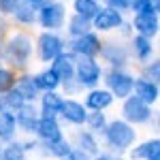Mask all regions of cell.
I'll return each mask as SVG.
<instances>
[{"label":"cell","instance_id":"1","mask_svg":"<svg viewBox=\"0 0 160 160\" xmlns=\"http://www.w3.org/2000/svg\"><path fill=\"white\" fill-rule=\"evenodd\" d=\"M2 58L11 64L13 71H24L32 56V37L26 32H15L2 45Z\"/></svg>","mask_w":160,"mask_h":160},{"label":"cell","instance_id":"2","mask_svg":"<svg viewBox=\"0 0 160 160\" xmlns=\"http://www.w3.org/2000/svg\"><path fill=\"white\" fill-rule=\"evenodd\" d=\"M102 137H105L107 145H109L113 152L122 154V152H128V149L135 145L137 130H135L132 124L124 122V120H113V122L107 124V128H105Z\"/></svg>","mask_w":160,"mask_h":160},{"label":"cell","instance_id":"3","mask_svg":"<svg viewBox=\"0 0 160 160\" xmlns=\"http://www.w3.org/2000/svg\"><path fill=\"white\" fill-rule=\"evenodd\" d=\"M102 79V68L96 58L88 56H75V81L81 86V90L96 88Z\"/></svg>","mask_w":160,"mask_h":160},{"label":"cell","instance_id":"4","mask_svg":"<svg viewBox=\"0 0 160 160\" xmlns=\"http://www.w3.org/2000/svg\"><path fill=\"white\" fill-rule=\"evenodd\" d=\"M37 22L43 30L58 32L64 28V22H66V7L58 0H47L43 7L37 9Z\"/></svg>","mask_w":160,"mask_h":160},{"label":"cell","instance_id":"5","mask_svg":"<svg viewBox=\"0 0 160 160\" xmlns=\"http://www.w3.org/2000/svg\"><path fill=\"white\" fill-rule=\"evenodd\" d=\"M105 88L113 94V98L124 100L126 96L132 94V83H135V75H130L124 68H111L109 73H102Z\"/></svg>","mask_w":160,"mask_h":160},{"label":"cell","instance_id":"6","mask_svg":"<svg viewBox=\"0 0 160 160\" xmlns=\"http://www.w3.org/2000/svg\"><path fill=\"white\" fill-rule=\"evenodd\" d=\"M154 115V111L148 102H143L141 98H137L135 94L126 96L122 105V120L132 126H141V124H148Z\"/></svg>","mask_w":160,"mask_h":160},{"label":"cell","instance_id":"7","mask_svg":"<svg viewBox=\"0 0 160 160\" xmlns=\"http://www.w3.org/2000/svg\"><path fill=\"white\" fill-rule=\"evenodd\" d=\"M64 47H66L64 38L49 30H43L37 38V56L41 62H51L58 53L64 51Z\"/></svg>","mask_w":160,"mask_h":160},{"label":"cell","instance_id":"8","mask_svg":"<svg viewBox=\"0 0 160 160\" xmlns=\"http://www.w3.org/2000/svg\"><path fill=\"white\" fill-rule=\"evenodd\" d=\"M68 51L73 53V56H88V58H96L100 53V47H102V41L96 32H86V34H81V37H75L71 38L68 43Z\"/></svg>","mask_w":160,"mask_h":160},{"label":"cell","instance_id":"9","mask_svg":"<svg viewBox=\"0 0 160 160\" xmlns=\"http://www.w3.org/2000/svg\"><path fill=\"white\" fill-rule=\"evenodd\" d=\"M124 24V15L111 7H100L98 13L92 17V30H98V32H113Z\"/></svg>","mask_w":160,"mask_h":160},{"label":"cell","instance_id":"10","mask_svg":"<svg viewBox=\"0 0 160 160\" xmlns=\"http://www.w3.org/2000/svg\"><path fill=\"white\" fill-rule=\"evenodd\" d=\"M98 56H102L105 62H109L111 68H124V66L128 64V60H130V51H128V47L122 45V43H115V41L102 43Z\"/></svg>","mask_w":160,"mask_h":160},{"label":"cell","instance_id":"11","mask_svg":"<svg viewBox=\"0 0 160 160\" xmlns=\"http://www.w3.org/2000/svg\"><path fill=\"white\" fill-rule=\"evenodd\" d=\"M13 115H15L17 130H22V132H26V135H34L38 118H41V115H38V109L34 107V102H24Z\"/></svg>","mask_w":160,"mask_h":160},{"label":"cell","instance_id":"12","mask_svg":"<svg viewBox=\"0 0 160 160\" xmlns=\"http://www.w3.org/2000/svg\"><path fill=\"white\" fill-rule=\"evenodd\" d=\"M34 135H37L38 143H45L47 145V143H53V141L62 139L64 132H62V126L58 122V118H38Z\"/></svg>","mask_w":160,"mask_h":160},{"label":"cell","instance_id":"13","mask_svg":"<svg viewBox=\"0 0 160 160\" xmlns=\"http://www.w3.org/2000/svg\"><path fill=\"white\" fill-rule=\"evenodd\" d=\"M132 30L141 37L154 38L158 37L160 22H158V13H135L132 17Z\"/></svg>","mask_w":160,"mask_h":160},{"label":"cell","instance_id":"14","mask_svg":"<svg viewBox=\"0 0 160 160\" xmlns=\"http://www.w3.org/2000/svg\"><path fill=\"white\" fill-rule=\"evenodd\" d=\"M86 115H88V109L83 102H79L75 98H64L58 118H62L66 124H73V126H83Z\"/></svg>","mask_w":160,"mask_h":160},{"label":"cell","instance_id":"15","mask_svg":"<svg viewBox=\"0 0 160 160\" xmlns=\"http://www.w3.org/2000/svg\"><path fill=\"white\" fill-rule=\"evenodd\" d=\"M51 68H53V73L58 75L60 86L66 83V81H73L75 79V56L71 53V51L58 53V56L51 60Z\"/></svg>","mask_w":160,"mask_h":160},{"label":"cell","instance_id":"16","mask_svg":"<svg viewBox=\"0 0 160 160\" xmlns=\"http://www.w3.org/2000/svg\"><path fill=\"white\" fill-rule=\"evenodd\" d=\"M132 94L152 107V105H156V102H158L160 90H158V83H156V81H149V79H145V77H135Z\"/></svg>","mask_w":160,"mask_h":160},{"label":"cell","instance_id":"17","mask_svg":"<svg viewBox=\"0 0 160 160\" xmlns=\"http://www.w3.org/2000/svg\"><path fill=\"white\" fill-rule=\"evenodd\" d=\"M113 94H111L107 88H92L90 92L86 94V109L88 111H105V109H109L111 105H113Z\"/></svg>","mask_w":160,"mask_h":160},{"label":"cell","instance_id":"18","mask_svg":"<svg viewBox=\"0 0 160 160\" xmlns=\"http://www.w3.org/2000/svg\"><path fill=\"white\" fill-rule=\"evenodd\" d=\"M71 141V145L77 149H81V152H86L88 156H96L100 152L98 148V139H96V135L94 132H90V130H75L73 139H68Z\"/></svg>","mask_w":160,"mask_h":160},{"label":"cell","instance_id":"19","mask_svg":"<svg viewBox=\"0 0 160 160\" xmlns=\"http://www.w3.org/2000/svg\"><path fill=\"white\" fill-rule=\"evenodd\" d=\"M38 98H41V109H38L41 118H58L60 115L64 98L58 94V90H53V92H41Z\"/></svg>","mask_w":160,"mask_h":160},{"label":"cell","instance_id":"20","mask_svg":"<svg viewBox=\"0 0 160 160\" xmlns=\"http://www.w3.org/2000/svg\"><path fill=\"white\" fill-rule=\"evenodd\" d=\"M128 51H130V56H132L137 62H141V64H143V62L152 60L154 43H152V38H148V37L135 34V37L130 38V47H128Z\"/></svg>","mask_w":160,"mask_h":160},{"label":"cell","instance_id":"21","mask_svg":"<svg viewBox=\"0 0 160 160\" xmlns=\"http://www.w3.org/2000/svg\"><path fill=\"white\" fill-rule=\"evenodd\" d=\"M13 88L22 94V98H24L26 102H34V100L41 96V90L37 88L32 75H19V77H15V86Z\"/></svg>","mask_w":160,"mask_h":160},{"label":"cell","instance_id":"22","mask_svg":"<svg viewBox=\"0 0 160 160\" xmlns=\"http://www.w3.org/2000/svg\"><path fill=\"white\" fill-rule=\"evenodd\" d=\"M152 156H160V139L154 137L149 141H143L135 145L132 149H128V158L130 160H148Z\"/></svg>","mask_w":160,"mask_h":160},{"label":"cell","instance_id":"23","mask_svg":"<svg viewBox=\"0 0 160 160\" xmlns=\"http://www.w3.org/2000/svg\"><path fill=\"white\" fill-rule=\"evenodd\" d=\"M13 19L17 22L19 26H32L37 24V7L30 4L28 0H19L17 7L13 9Z\"/></svg>","mask_w":160,"mask_h":160},{"label":"cell","instance_id":"24","mask_svg":"<svg viewBox=\"0 0 160 160\" xmlns=\"http://www.w3.org/2000/svg\"><path fill=\"white\" fill-rule=\"evenodd\" d=\"M34 77V83L41 92H53V90H58L60 88V79H58V75L53 73V68H43V71H38L37 75H32Z\"/></svg>","mask_w":160,"mask_h":160},{"label":"cell","instance_id":"25","mask_svg":"<svg viewBox=\"0 0 160 160\" xmlns=\"http://www.w3.org/2000/svg\"><path fill=\"white\" fill-rule=\"evenodd\" d=\"M17 135L15 115L11 111H0V143H9Z\"/></svg>","mask_w":160,"mask_h":160},{"label":"cell","instance_id":"26","mask_svg":"<svg viewBox=\"0 0 160 160\" xmlns=\"http://www.w3.org/2000/svg\"><path fill=\"white\" fill-rule=\"evenodd\" d=\"M66 24V30H68V37L75 38V37H81V34H86L92 30V22L86 19V17H81V15H77L73 13L71 17H68V22H64Z\"/></svg>","mask_w":160,"mask_h":160},{"label":"cell","instance_id":"27","mask_svg":"<svg viewBox=\"0 0 160 160\" xmlns=\"http://www.w3.org/2000/svg\"><path fill=\"white\" fill-rule=\"evenodd\" d=\"M43 148H45V156H51V158L56 160H62L68 156V152L73 149V145H71V141L66 139V137H62V139H58V141H53V143H43Z\"/></svg>","mask_w":160,"mask_h":160},{"label":"cell","instance_id":"28","mask_svg":"<svg viewBox=\"0 0 160 160\" xmlns=\"http://www.w3.org/2000/svg\"><path fill=\"white\" fill-rule=\"evenodd\" d=\"M0 160H28V152L24 149L22 141L13 139L9 143H4V148L0 149Z\"/></svg>","mask_w":160,"mask_h":160},{"label":"cell","instance_id":"29","mask_svg":"<svg viewBox=\"0 0 160 160\" xmlns=\"http://www.w3.org/2000/svg\"><path fill=\"white\" fill-rule=\"evenodd\" d=\"M83 124L88 126L90 132H94V135H102L105 128H107V124H109V120H107V115H105L102 111H88L86 122H83Z\"/></svg>","mask_w":160,"mask_h":160},{"label":"cell","instance_id":"30","mask_svg":"<svg viewBox=\"0 0 160 160\" xmlns=\"http://www.w3.org/2000/svg\"><path fill=\"white\" fill-rule=\"evenodd\" d=\"M100 9V2L98 0H73V11L81 17H86L92 22V17L98 13Z\"/></svg>","mask_w":160,"mask_h":160},{"label":"cell","instance_id":"31","mask_svg":"<svg viewBox=\"0 0 160 160\" xmlns=\"http://www.w3.org/2000/svg\"><path fill=\"white\" fill-rule=\"evenodd\" d=\"M2 96H4V109L11 111V113H15V111H17V109H19V107L26 102V100L22 98V94H19L15 88L7 90V92H2Z\"/></svg>","mask_w":160,"mask_h":160},{"label":"cell","instance_id":"32","mask_svg":"<svg viewBox=\"0 0 160 160\" xmlns=\"http://www.w3.org/2000/svg\"><path fill=\"white\" fill-rule=\"evenodd\" d=\"M130 11L135 13H158V0H130Z\"/></svg>","mask_w":160,"mask_h":160},{"label":"cell","instance_id":"33","mask_svg":"<svg viewBox=\"0 0 160 160\" xmlns=\"http://www.w3.org/2000/svg\"><path fill=\"white\" fill-rule=\"evenodd\" d=\"M15 71L13 68H4V66H0V92H7V90H11L15 86Z\"/></svg>","mask_w":160,"mask_h":160},{"label":"cell","instance_id":"34","mask_svg":"<svg viewBox=\"0 0 160 160\" xmlns=\"http://www.w3.org/2000/svg\"><path fill=\"white\" fill-rule=\"evenodd\" d=\"M141 77H145V79H149V81H156V83H158V79H160V64H158V60L143 62V75H141Z\"/></svg>","mask_w":160,"mask_h":160},{"label":"cell","instance_id":"35","mask_svg":"<svg viewBox=\"0 0 160 160\" xmlns=\"http://www.w3.org/2000/svg\"><path fill=\"white\" fill-rule=\"evenodd\" d=\"M105 4L111 7V9H115V11H130V0H105Z\"/></svg>","mask_w":160,"mask_h":160},{"label":"cell","instance_id":"36","mask_svg":"<svg viewBox=\"0 0 160 160\" xmlns=\"http://www.w3.org/2000/svg\"><path fill=\"white\" fill-rule=\"evenodd\" d=\"M19 0H0V15H11Z\"/></svg>","mask_w":160,"mask_h":160},{"label":"cell","instance_id":"37","mask_svg":"<svg viewBox=\"0 0 160 160\" xmlns=\"http://www.w3.org/2000/svg\"><path fill=\"white\" fill-rule=\"evenodd\" d=\"M90 158H92V156H88L86 152L73 148L71 152H68V156H66V158H62V160H90Z\"/></svg>","mask_w":160,"mask_h":160},{"label":"cell","instance_id":"38","mask_svg":"<svg viewBox=\"0 0 160 160\" xmlns=\"http://www.w3.org/2000/svg\"><path fill=\"white\" fill-rule=\"evenodd\" d=\"M90 160H113V156H109V154H96V156H92Z\"/></svg>","mask_w":160,"mask_h":160},{"label":"cell","instance_id":"39","mask_svg":"<svg viewBox=\"0 0 160 160\" xmlns=\"http://www.w3.org/2000/svg\"><path fill=\"white\" fill-rule=\"evenodd\" d=\"M28 2H30V4H34V7H43V4H45V2H47V0H28Z\"/></svg>","mask_w":160,"mask_h":160},{"label":"cell","instance_id":"40","mask_svg":"<svg viewBox=\"0 0 160 160\" xmlns=\"http://www.w3.org/2000/svg\"><path fill=\"white\" fill-rule=\"evenodd\" d=\"M0 111H7L4 109V96H2V92H0Z\"/></svg>","mask_w":160,"mask_h":160},{"label":"cell","instance_id":"41","mask_svg":"<svg viewBox=\"0 0 160 160\" xmlns=\"http://www.w3.org/2000/svg\"><path fill=\"white\" fill-rule=\"evenodd\" d=\"M148 160H160V156H152V158H148Z\"/></svg>","mask_w":160,"mask_h":160},{"label":"cell","instance_id":"42","mask_svg":"<svg viewBox=\"0 0 160 160\" xmlns=\"http://www.w3.org/2000/svg\"><path fill=\"white\" fill-rule=\"evenodd\" d=\"M0 49H2V41H0Z\"/></svg>","mask_w":160,"mask_h":160},{"label":"cell","instance_id":"43","mask_svg":"<svg viewBox=\"0 0 160 160\" xmlns=\"http://www.w3.org/2000/svg\"><path fill=\"white\" fill-rule=\"evenodd\" d=\"M0 149H2V145H0Z\"/></svg>","mask_w":160,"mask_h":160}]
</instances>
